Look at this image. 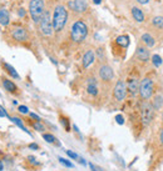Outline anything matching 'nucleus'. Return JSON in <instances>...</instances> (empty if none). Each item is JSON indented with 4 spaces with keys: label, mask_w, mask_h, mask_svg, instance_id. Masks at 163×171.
<instances>
[{
    "label": "nucleus",
    "mask_w": 163,
    "mask_h": 171,
    "mask_svg": "<svg viewBox=\"0 0 163 171\" xmlns=\"http://www.w3.org/2000/svg\"><path fill=\"white\" fill-rule=\"evenodd\" d=\"M18 110H19V113H21V114H28V113H29V109H28L26 106H24V105H20V106L18 108Z\"/></svg>",
    "instance_id": "cd10ccee"
},
{
    "label": "nucleus",
    "mask_w": 163,
    "mask_h": 171,
    "mask_svg": "<svg viewBox=\"0 0 163 171\" xmlns=\"http://www.w3.org/2000/svg\"><path fill=\"white\" fill-rule=\"evenodd\" d=\"M65 152H67V155H68L69 157H72V159H78V157H79V156H78L75 152H73V151H70V150H67Z\"/></svg>",
    "instance_id": "c85d7f7f"
},
{
    "label": "nucleus",
    "mask_w": 163,
    "mask_h": 171,
    "mask_svg": "<svg viewBox=\"0 0 163 171\" xmlns=\"http://www.w3.org/2000/svg\"><path fill=\"white\" fill-rule=\"evenodd\" d=\"M30 116H31L33 119H35L37 121H40V118H39L37 114H34V113H30Z\"/></svg>",
    "instance_id": "473e14b6"
},
{
    "label": "nucleus",
    "mask_w": 163,
    "mask_h": 171,
    "mask_svg": "<svg viewBox=\"0 0 163 171\" xmlns=\"http://www.w3.org/2000/svg\"><path fill=\"white\" fill-rule=\"evenodd\" d=\"M43 139H44L47 143H50V144H54V143L57 141V139L54 138L53 135H50V134H44V135H43Z\"/></svg>",
    "instance_id": "393cba45"
},
{
    "label": "nucleus",
    "mask_w": 163,
    "mask_h": 171,
    "mask_svg": "<svg viewBox=\"0 0 163 171\" xmlns=\"http://www.w3.org/2000/svg\"><path fill=\"white\" fill-rule=\"evenodd\" d=\"M152 23L157 28H163V16H154Z\"/></svg>",
    "instance_id": "5701e85b"
},
{
    "label": "nucleus",
    "mask_w": 163,
    "mask_h": 171,
    "mask_svg": "<svg viewBox=\"0 0 163 171\" xmlns=\"http://www.w3.org/2000/svg\"><path fill=\"white\" fill-rule=\"evenodd\" d=\"M93 3H94V4H101L102 0H93Z\"/></svg>",
    "instance_id": "4c0bfd02"
},
{
    "label": "nucleus",
    "mask_w": 163,
    "mask_h": 171,
    "mask_svg": "<svg viewBox=\"0 0 163 171\" xmlns=\"http://www.w3.org/2000/svg\"><path fill=\"white\" fill-rule=\"evenodd\" d=\"M39 26H40V30H42V32L44 34V35H47V36L52 35L54 29H53V21L50 19V15H49L48 11H44L40 21H39Z\"/></svg>",
    "instance_id": "39448f33"
},
{
    "label": "nucleus",
    "mask_w": 163,
    "mask_h": 171,
    "mask_svg": "<svg viewBox=\"0 0 163 171\" xmlns=\"http://www.w3.org/2000/svg\"><path fill=\"white\" fill-rule=\"evenodd\" d=\"M29 13L34 23L39 24L43 14H44V2L43 0H31L29 4Z\"/></svg>",
    "instance_id": "7ed1b4c3"
},
{
    "label": "nucleus",
    "mask_w": 163,
    "mask_h": 171,
    "mask_svg": "<svg viewBox=\"0 0 163 171\" xmlns=\"http://www.w3.org/2000/svg\"><path fill=\"white\" fill-rule=\"evenodd\" d=\"M87 91H88V94H90V95H93V96L98 95V88H97V81H95V79H93V78L88 79Z\"/></svg>",
    "instance_id": "f8f14e48"
},
{
    "label": "nucleus",
    "mask_w": 163,
    "mask_h": 171,
    "mask_svg": "<svg viewBox=\"0 0 163 171\" xmlns=\"http://www.w3.org/2000/svg\"><path fill=\"white\" fill-rule=\"evenodd\" d=\"M10 23V16H9V11L7 9H2L0 10V24L3 26L9 25Z\"/></svg>",
    "instance_id": "2eb2a0df"
},
{
    "label": "nucleus",
    "mask_w": 163,
    "mask_h": 171,
    "mask_svg": "<svg viewBox=\"0 0 163 171\" xmlns=\"http://www.w3.org/2000/svg\"><path fill=\"white\" fill-rule=\"evenodd\" d=\"M25 14H26V11H25V9H23V8H20V9L18 10V15H19L20 18H23V16H25Z\"/></svg>",
    "instance_id": "2f4dec72"
},
{
    "label": "nucleus",
    "mask_w": 163,
    "mask_h": 171,
    "mask_svg": "<svg viewBox=\"0 0 163 171\" xmlns=\"http://www.w3.org/2000/svg\"><path fill=\"white\" fill-rule=\"evenodd\" d=\"M162 105H163V97L161 96V95H156L154 96V101H153V108L156 109V110H159L161 108H162Z\"/></svg>",
    "instance_id": "412c9836"
},
{
    "label": "nucleus",
    "mask_w": 163,
    "mask_h": 171,
    "mask_svg": "<svg viewBox=\"0 0 163 171\" xmlns=\"http://www.w3.org/2000/svg\"><path fill=\"white\" fill-rule=\"evenodd\" d=\"M159 139H161V144L163 145V129H162V131H161V135H159Z\"/></svg>",
    "instance_id": "e433bc0d"
},
{
    "label": "nucleus",
    "mask_w": 163,
    "mask_h": 171,
    "mask_svg": "<svg viewBox=\"0 0 163 171\" xmlns=\"http://www.w3.org/2000/svg\"><path fill=\"white\" fill-rule=\"evenodd\" d=\"M4 65V67H5V69H7V71L13 76V78H15V79H19L20 76H19V74L16 73V70L14 69V66H11L10 64H8V62H4L3 64Z\"/></svg>",
    "instance_id": "6ab92c4d"
},
{
    "label": "nucleus",
    "mask_w": 163,
    "mask_h": 171,
    "mask_svg": "<svg viewBox=\"0 0 163 171\" xmlns=\"http://www.w3.org/2000/svg\"><path fill=\"white\" fill-rule=\"evenodd\" d=\"M132 16H133L134 20L138 21V23H142V21L144 20V14H143V11H142L139 8H137V6L132 8Z\"/></svg>",
    "instance_id": "dca6fc26"
},
{
    "label": "nucleus",
    "mask_w": 163,
    "mask_h": 171,
    "mask_svg": "<svg viewBox=\"0 0 163 171\" xmlns=\"http://www.w3.org/2000/svg\"><path fill=\"white\" fill-rule=\"evenodd\" d=\"M0 116H5V118H8V114H7L5 111H3L2 109H0Z\"/></svg>",
    "instance_id": "f704fd0d"
},
{
    "label": "nucleus",
    "mask_w": 163,
    "mask_h": 171,
    "mask_svg": "<svg viewBox=\"0 0 163 171\" xmlns=\"http://www.w3.org/2000/svg\"><path fill=\"white\" fill-rule=\"evenodd\" d=\"M29 147H30V149H35V150H37V149H39V146H38L37 144H30V145H29Z\"/></svg>",
    "instance_id": "72a5a7b5"
},
{
    "label": "nucleus",
    "mask_w": 163,
    "mask_h": 171,
    "mask_svg": "<svg viewBox=\"0 0 163 171\" xmlns=\"http://www.w3.org/2000/svg\"><path fill=\"white\" fill-rule=\"evenodd\" d=\"M115 121H117L119 125H123V124H124V119H123L122 115H117V116H115Z\"/></svg>",
    "instance_id": "c756f323"
},
{
    "label": "nucleus",
    "mask_w": 163,
    "mask_h": 171,
    "mask_svg": "<svg viewBox=\"0 0 163 171\" xmlns=\"http://www.w3.org/2000/svg\"><path fill=\"white\" fill-rule=\"evenodd\" d=\"M33 127H34L35 130H38V131H44V130H45L44 125H42L39 121H37L35 124H33Z\"/></svg>",
    "instance_id": "bb28decb"
},
{
    "label": "nucleus",
    "mask_w": 163,
    "mask_h": 171,
    "mask_svg": "<svg viewBox=\"0 0 163 171\" xmlns=\"http://www.w3.org/2000/svg\"><path fill=\"white\" fill-rule=\"evenodd\" d=\"M137 56H138V59L142 60V61H148V59H149V50L146 49V48L139 46V48L137 49Z\"/></svg>",
    "instance_id": "4468645a"
},
{
    "label": "nucleus",
    "mask_w": 163,
    "mask_h": 171,
    "mask_svg": "<svg viewBox=\"0 0 163 171\" xmlns=\"http://www.w3.org/2000/svg\"><path fill=\"white\" fill-rule=\"evenodd\" d=\"M127 89L129 91L130 95H136L139 90V83L137 79H129L128 80V85H127Z\"/></svg>",
    "instance_id": "9b49d317"
},
{
    "label": "nucleus",
    "mask_w": 163,
    "mask_h": 171,
    "mask_svg": "<svg viewBox=\"0 0 163 171\" xmlns=\"http://www.w3.org/2000/svg\"><path fill=\"white\" fill-rule=\"evenodd\" d=\"M113 94H114L115 100H118V101L124 100V97H125V95H127V86H125V84H124L122 80H119V81L115 84Z\"/></svg>",
    "instance_id": "0eeeda50"
},
{
    "label": "nucleus",
    "mask_w": 163,
    "mask_h": 171,
    "mask_svg": "<svg viewBox=\"0 0 163 171\" xmlns=\"http://www.w3.org/2000/svg\"><path fill=\"white\" fill-rule=\"evenodd\" d=\"M142 41H143L148 48H152V46H154V44H156L154 39L152 38V35H149V34H143V35H142Z\"/></svg>",
    "instance_id": "f3484780"
},
{
    "label": "nucleus",
    "mask_w": 163,
    "mask_h": 171,
    "mask_svg": "<svg viewBox=\"0 0 163 171\" xmlns=\"http://www.w3.org/2000/svg\"><path fill=\"white\" fill-rule=\"evenodd\" d=\"M58 160H59V162L63 164L64 166H67V167H73V164H72L70 161H68V160H65V159H63V157H59Z\"/></svg>",
    "instance_id": "a878e982"
},
{
    "label": "nucleus",
    "mask_w": 163,
    "mask_h": 171,
    "mask_svg": "<svg viewBox=\"0 0 163 171\" xmlns=\"http://www.w3.org/2000/svg\"><path fill=\"white\" fill-rule=\"evenodd\" d=\"M153 115H154V108L149 104V102L144 101L142 104V120H143V124L148 125L153 120Z\"/></svg>",
    "instance_id": "423d86ee"
},
{
    "label": "nucleus",
    "mask_w": 163,
    "mask_h": 171,
    "mask_svg": "<svg viewBox=\"0 0 163 171\" xmlns=\"http://www.w3.org/2000/svg\"><path fill=\"white\" fill-rule=\"evenodd\" d=\"M11 121H13V122H14V124H16V125H18V126H19V127H20V129H21V130H24V131H25V132H28V134H29V135H30V132H29V131H28V130H26V127H25V126H24V124H23V122H21V120H20V119H19V118H11Z\"/></svg>",
    "instance_id": "4be33fe9"
},
{
    "label": "nucleus",
    "mask_w": 163,
    "mask_h": 171,
    "mask_svg": "<svg viewBox=\"0 0 163 171\" xmlns=\"http://www.w3.org/2000/svg\"><path fill=\"white\" fill-rule=\"evenodd\" d=\"M137 2H138L139 4H143V5H144V4H147V3L149 2V0H137Z\"/></svg>",
    "instance_id": "c9c22d12"
},
{
    "label": "nucleus",
    "mask_w": 163,
    "mask_h": 171,
    "mask_svg": "<svg viewBox=\"0 0 163 171\" xmlns=\"http://www.w3.org/2000/svg\"><path fill=\"white\" fill-rule=\"evenodd\" d=\"M115 41H117L118 45H120V46H123V48H127V46L129 45V38L125 36V35H120V36H118Z\"/></svg>",
    "instance_id": "aec40b11"
},
{
    "label": "nucleus",
    "mask_w": 163,
    "mask_h": 171,
    "mask_svg": "<svg viewBox=\"0 0 163 171\" xmlns=\"http://www.w3.org/2000/svg\"><path fill=\"white\" fill-rule=\"evenodd\" d=\"M152 62H153V65H154L156 67H159V66L162 65V62H163V61H162V58H161L159 55H157V54H156V55H153V56H152Z\"/></svg>",
    "instance_id": "b1692460"
},
{
    "label": "nucleus",
    "mask_w": 163,
    "mask_h": 171,
    "mask_svg": "<svg viewBox=\"0 0 163 171\" xmlns=\"http://www.w3.org/2000/svg\"><path fill=\"white\" fill-rule=\"evenodd\" d=\"M139 94L143 100H149L153 95V81L148 78H144L139 84Z\"/></svg>",
    "instance_id": "20e7f679"
},
{
    "label": "nucleus",
    "mask_w": 163,
    "mask_h": 171,
    "mask_svg": "<svg viewBox=\"0 0 163 171\" xmlns=\"http://www.w3.org/2000/svg\"><path fill=\"white\" fill-rule=\"evenodd\" d=\"M99 76H101L102 80L109 81V80L113 79L114 73H113L112 67H111L109 65H103V66H101V69H99Z\"/></svg>",
    "instance_id": "9d476101"
},
{
    "label": "nucleus",
    "mask_w": 163,
    "mask_h": 171,
    "mask_svg": "<svg viewBox=\"0 0 163 171\" xmlns=\"http://www.w3.org/2000/svg\"><path fill=\"white\" fill-rule=\"evenodd\" d=\"M89 166H90L92 171H103V170H102L101 167H98V166H95V165H94V164H92V162L89 164Z\"/></svg>",
    "instance_id": "7c9ffc66"
},
{
    "label": "nucleus",
    "mask_w": 163,
    "mask_h": 171,
    "mask_svg": "<svg viewBox=\"0 0 163 171\" xmlns=\"http://www.w3.org/2000/svg\"><path fill=\"white\" fill-rule=\"evenodd\" d=\"M11 35H13V38H14L16 41H25V40L28 39V31H26L24 28L16 26V28L13 29Z\"/></svg>",
    "instance_id": "1a4fd4ad"
},
{
    "label": "nucleus",
    "mask_w": 163,
    "mask_h": 171,
    "mask_svg": "<svg viewBox=\"0 0 163 171\" xmlns=\"http://www.w3.org/2000/svg\"><path fill=\"white\" fill-rule=\"evenodd\" d=\"M68 20V11L63 5H57L53 13V29L55 31H61Z\"/></svg>",
    "instance_id": "f257e3e1"
},
{
    "label": "nucleus",
    "mask_w": 163,
    "mask_h": 171,
    "mask_svg": "<svg viewBox=\"0 0 163 171\" xmlns=\"http://www.w3.org/2000/svg\"><path fill=\"white\" fill-rule=\"evenodd\" d=\"M88 35V26L84 21L78 20L72 25L70 30V36L74 43H82Z\"/></svg>",
    "instance_id": "f03ea898"
},
{
    "label": "nucleus",
    "mask_w": 163,
    "mask_h": 171,
    "mask_svg": "<svg viewBox=\"0 0 163 171\" xmlns=\"http://www.w3.org/2000/svg\"><path fill=\"white\" fill-rule=\"evenodd\" d=\"M3 85H4L5 90H8L9 92H14V91L16 90V86H15V84H14L13 81L8 80V79H4V80H3Z\"/></svg>",
    "instance_id": "a211bd4d"
},
{
    "label": "nucleus",
    "mask_w": 163,
    "mask_h": 171,
    "mask_svg": "<svg viewBox=\"0 0 163 171\" xmlns=\"http://www.w3.org/2000/svg\"><path fill=\"white\" fill-rule=\"evenodd\" d=\"M162 120H163V114H162Z\"/></svg>",
    "instance_id": "ea45409f"
},
{
    "label": "nucleus",
    "mask_w": 163,
    "mask_h": 171,
    "mask_svg": "<svg viewBox=\"0 0 163 171\" xmlns=\"http://www.w3.org/2000/svg\"><path fill=\"white\" fill-rule=\"evenodd\" d=\"M68 6H69L72 10L77 11V13H83V11H85L87 8H88V5H87V3H85V0H70L69 4H68Z\"/></svg>",
    "instance_id": "6e6552de"
},
{
    "label": "nucleus",
    "mask_w": 163,
    "mask_h": 171,
    "mask_svg": "<svg viewBox=\"0 0 163 171\" xmlns=\"http://www.w3.org/2000/svg\"><path fill=\"white\" fill-rule=\"evenodd\" d=\"M3 169H4V166H3V162L0 161V171H3Z\"/></svg>",
    "instance_id": "58836bf2"
},
{
    "label": "nucleus",
    "mask_w": 163,
    "mask_h": 171,
    "mask_svg": "<svg viewBox=\"0 0 163 171\" xmlns=\"http://www.w3.org/2000/svg\"><path fill=\"white\" fill-rule=\"evenodd\" d=\"M93 61H94V53L92 50H88L83 56V66L87 69V67H89L92 65Z\"/></svg>",
    "instance_id": "ddd939ff"
}]
</instances>
